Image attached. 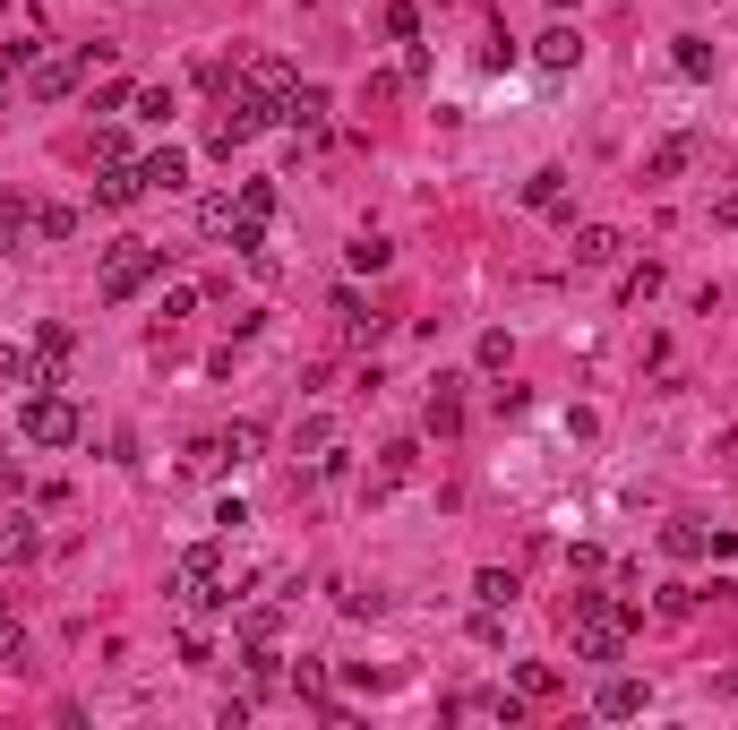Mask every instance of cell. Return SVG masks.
I'll return each instance as SVG.
<instances>
[{
  "label": "cell",
  "mask_w": 738,
  "mask_h": 730,
  "mask_svg": "<svg viewBox=\"0 0 738 730\" xmlns=\"http://www.w3.org/2000/svg\"><path fill=\"white\" fill-rule=\"evenodd\" d=\"M627 628H636V610H618L610 594H576V662H618Z\"/></svg>",
  "instance_id": "obj_1"
},
{
  "label": "cell",
  "mask_w": 738,
  "mask_h": 730,
  "mask_svg": "<svg viewBox=\"0 0 738 730\" xmlns=\"http://www.w3.org/2000/svg\"><path fill=\"white\" fill-rule=\"evenodd\" d=\"M155 275H163V250H155V241H112V250H103L95 293H103V301H129V293H146Z\"/></svg>",
  "instance_id": "obj_2"
},
{
  "label": "cell",
  "mask_w": 738,
  "mask_h": 730,
  "mask_svg": "<svg viewBox=\"0 0 738 730\" xmlns=\"http://www.w3.org/2000/svg\"><path fill=\"white\" fill-rule=\"evenodd\" d=\"M18 430H27V447H69V438H78V404H69L61 387H27Z\"/></svg>",
  "instance_id": "obj_3"
},
{
  "label": "cell",
  "mask_w": 738,
  "mask_h": 730,
  "mask_svg": "<svg viewBox=\"0 0 738 730\" xmlns=\"http://www.w3.org/2000/svg\"><path fill=\"white\" fill-rule=\"evenodd\" d=\"M172 594H181V610H215V601H232L224 594V550L198 541L190 559H181V576H172Z\"/></svg>",
  "instance_id": "obj_4"
},
{
  "label": "cell",
  "mask_w": 738,
  "mask_h": 730,
  "mask_svg": "<svg viewBox=\"0 0 738 730\" xmlns=\"http://www.w3.org/2000/svg\"><path fill=\"white\" fill-rule=\"evenodd\" d=\"M69 344H78V335H69V327H43V335H34L27 387H61V369H69Z\"/></svg>",
  "instance_id": "obj_5"
},
{
  "label": "cell",
  "mask_w": 738,
  "mask_h": 730,
  "mask_svg": "<svg viewBox=\"0 0 738 730\" xmlns=\"http://www.w3.org/2000/svg\"><path fill=\"white\" fill-rule=\"evenodd\" d=\"M241 87H250L257 103H275V112H284V95L301 87V78H292V61H275V52H257V61L241 69Z\"/></svg>",
  "instance_id": "obj_6"
},
{
  "label": "cell",
  "mask_w": 738,
  "mask_h": 730,
  "mask_svg": "<svg viewBox=\"0 0 738 730\" xmlns=\"http://www.w3.org/2000/svg\"><path fill=\"white\" fill-rule=\"evenodd\" d=\"M78 69H87V61H43V52H34V61H27V95L34 103H61L69 87H78Z\"/></svg>",
  "instance_id": "obj_7"
},
{
  "label": "cell",
  "mask_w": 738,
  "mask_h": 730,
  "mask_svg": "<svg viewBox=\"0 0 738 730\" xmlns=\"http://www.w3.org/2000/svg\"><path fill=\"white\" fill-rule=\"evenodd\" d=\"M275 121H284V130H301V138H319V130H326V87H292Z\"/></svg>",
  "instance_id": "obj_8"
},
{
  "label": "cell",
  "mask_w": 738,
  "mask_h": 730,
  "mask_svg": "<svg viewBox=\"0 0 738 730\" xmlns=\"http://www.w3.org/2000/svg\"><path fill=\"white\" fill-rule=\"evenodd\" d=\"M593 713H601V722H636V713H644V679H601Z\"/></svg>",
  "instance_id": "obj_9"
},
{
  "label": "cell",
  "mask_w": 738,
  "mask_h": 730,
  "mask_svg": "<svg viewBox=\"0 0 738 730\" xmlns=\"http://www.w3.org/2000/svg\"><path fill=\"white\" fill-rule=\"evenodd\" d=\"M232 224H257V233H266V224H275V181H241V199H232ZM224 224V233H232Z\"/></svg>",
  "instance_id": "obj_10"
},
{
  "label": "cell",
  "mask_w": 738,
  "mask_h": 730,
  "mask_svg": "<svg viewBox=\"0 0 738 730\" xmlns=\"http://www.w3.org/2000/svg\"><path fill=\"white\" fill-rule=\"evenodd\" d=\"M95 199H103V206H138V199H146V172H138V164H103Z\"/></svg>",
  "instance_id": "obj_11"
},
{
  "label": "cell",
  "mask_w": 738,
  "mask_h": 730,
  "mask_svg": "<svg viewBox=\"0 0 738 730\" xmlns=\"http://www.w3.org/2000/svg\"><path fill=\"white\" fill-rule=\"evenodd\" d=\"M138 172H146V190H190V155H181V146H155Z\"/></svg>",
  "instance_id": "obj_12"
},
{
  "label": "cell",
  "mask_w": 738,
  "mask_h": 730,
  "mask_svg": "<svg viewBox=\"0 0 738 730\" xmlns=\"http://www.w3.org/2000/svg\"><path fill=\"white\" fill-rule=\"evenodd\" d=\"M455 387H464V378H438V387H429V430L438 438L464 430V396H455Z\"/></svg>",
  "instance_id": "obj_13"
},
{
  "label": "cell",
  "mask_w": 738,
  "mask_h": 730,
  "mask_svg": "<svg viewBox=\"0 0 738 730\" xmlns=\"http://www.w3.org/2000/svg\"><path fill=\"white\" fill-rule=\"evenodd\" d=\"M687 155H696V138H661V146L644 155V181H678V172H687Z\"/></svg>",
  "instance_id": "obj_14"
},
{
  "label": "cell",
  "mask_w": 738,
  "mask_h": 730,
  "mask_svg": "<svg viewBox=\"0 0 738 730\" xmlns=\"http://www.w3.org/2000/svg\"><path fill=\"white\" fill-rule=\"evenodd\" d=\"M257 447H266V430H257V422H232V430H215V456H224V465H250Z\"/></svg>",
  "instance_id": "obj_15"
},
{
  "label": "cell",
  "mask_w": 738,
  "mask_h": 730,
  "mask_svg": "<svg viewBox=\"0 0 738 730\" xmlns=\"http://www.w3.org/2000/svg\"><path fill=\"white\" fill-rule=\"evenodd\" d=\"M241 662H250V688H257V697H275V688H284V653H275V645H250Z\"/></svg>",
  "instance_id": "obj_16"
},
{
  "label": "cell",
  "mask_w": 738,
  "mask_h": 730,
  "mask_svg": "<svg viewBox=\"0 0 738 730\" xmlns=\"http://www.w3.org/2000/svg\"><path fill=\"white\" fill-rule=\"evenodd\" d=\"M34 550H43V533H34L27 516H9V533H0V567H27Z\"/></svg>",
  "instance_id": "obj_17"
},
{
  "label": "cell",
  "mask_w": 738,
  "mask_h": 730,
  "mask_svg": "<svg viewBox=\"0 0 738 730\" xmlns=\"http://www.w3.org/2000/svg\"><path fill=\"white\" fill-rule=\"evenodd\" d=\"M661 550H670V559H705V550H712V533L678 516V525H661Z\"/></svg>",
  "instance_id": "obj_18"
},
{
  "label": "cell",
  "mask_w": 738,
  "mask_h": 730,
  "mask_svg": "<svg viewBox=\"0 0 738 730\" xmlns=\"http://www.w3.org/2000/svg\"><path fill=\"white\" fill-rule=\"evenodd\" d=\"M576 52H584V43H576V27H549L542 43H533V61H542V69H576Z\"/></svg>",
  "instance_id": "obj_19"
},
{
  "label": "cell",
  "mask_w": 738,
  "mask_h": 730,
  "mask_svg": "<svg viewBox=\"0 0 738 730\" xmlns=\"http://www.w3.org/2000/svg\"><path fill=\"white\" fill-rule=\"evenodd\" d=\"M618 258V233H610V224H584V233H576V266H610Z\"/></svg>",
  "instance_id": "obj_20"
},
{
  "label": "cell",
  "mask_w": 738,
  "mask_h": 730,
  "mask_svg": "<svg viewBox=\"0 0 738 730\" xmlns=\"http://www.w3.org/2000/svg\"><path fill=\"white\" fill-rule=\"evenodd\" d=\"M473 601H482V610H507V601H515V576H507V567H482V576H473Z\"/></svg>",
  "instance_id": "obj_21"
},
{
  "label": "cell",
  "mask_w": 738,
  "mask_h": 730,
  "mask_svg": "<svg viewBox=\"0 0 738 730\" xmlns=\"http://www.w3.org/2000/svg\"><path fill=\"white\" fill-rule=\"evenodd\" d=\"M326 447H335V422H326V413H310V422L292 430V456H326Z\"/></svg>",
  "instance_id": "obj_22"
},
{
  "label": "cell",
  "mask_w": 738,
  "mask_h": 730,
  "mask_svg": "<svg viewBox=\"0 0 738 730\" xmlns=\"http://www.w3.org/2000/svg\"><path fill=\"white\" fill-rule=\"evenodd\" d=\"M558 199H567V172L558 164H542L533 181H524V206H558Z\"/></svg>",
  "instance_id": "obj_23"
},
{
  "label": "cell",
  "mask_w": 738,
  "mask_h": 730,
  "mask_svg": "<svg viewBox=\"0 0 738 730\" xmlns=\"http://www.w3.org/2000/svg\"><path fill=\"white\" fill-rule=\"evenodd\" d=\"M275 628H284V610H266V601L241 610V645H275Z\"/></svg>",
  "instance_id": "obj_24"
},
{
  "label": "cell",
  "mask_w": 738,
  "mask_h": 730,
  "mask_svg": "<svg viewBox=\"0 0 738 730\" xmlns=\"http://www.w3.org/2000/svg\"><path fill=\"white\" fill-rule=\"evenodd\" d=\"M335 318H344V335H353V344H361V335H378V318L361 310V293H335Z\"/></svg>",
  "instance_id": "obj_25"
},
{
  "label": "cell",
  "mask_w": 738,
  "mask_h": 730,
  "mask_svg": "<svg viewBox=\"0 0 738 730\" xmlns=\"http://www.w3.org/2000/svg\"><path fill=\"white\" fill-rule=\"evenodd\" d=\"M34 233H43V241H69V233H78V206H34Z\"/></svg>",
  "instance_id": "obj_26"
},
{
  "label": "cell",
  "mask_w": 738,
  "mask_h": 730,
  "mask_svg": "<svg viewBox=\"0 0 738 730\" xmlns=\"http://www.w3.org/2000/svg\"><path fill=\"white\" fill-rule=\"evenodd\" d=\"M129 112H138V121H172V87H138Z\"/></svg>",
  "instance_id": "obj_27"
},
{
  "label": "cell",
  "mask_w": 738,
  "mask_h": 730,
  "mask_svg": "<svg viewBox=\"0 0 738 730\" xmlns=\"http://www.w3.org/2000/svg\"><path fill=\"white\" fill-rule=\"evenodd\" d=\"M0 233L27 241V233H34V199H0Z\"/></svg>",
  "instance_id": "obj_28"
},
{
  "label": "cell",
  "mask_w": 738,
  "mask_h": 730,
  "mask_svg": "<svg viewBox=\"0 0 738 730\" xmlns=\"http://www.w3.org/2000/svg\"><path fill=\"white\" fill-rule=\"evenodd\" d=\"M27 662V636H18V619H9V601H0V670Z\"/></svg>",
  "instance_id": "obj_29"
},
{
  "label": "cell",
  "mask_w": 738,
  "mask_h": 730,
  "mask_svg": "<svg viewBox=\"0 0 738 730\" xmlns=\"http://www.w3.org/2000/svg\"><path fill=\"white\" fill-rule=\"evenodd\" d=\"M386 34H395V43H413V34H421V9H413V0H386Z\"/></svg>",
  "instance_id": "obj_30"
},
{
  "label": "cell",
  "mask_w": 738,
  "mask_h": 730,
  "mask_svg": "<svg viewBox=\"0 0 738 730\" xmlns=\"http://www.w3.org/2000/svg\"><path fill=\"white\" fill-rule=\"evenodd\" d=\"M678 69H687V78H712V52H705V34H678Z\"/></svg>",
  "instance_id": "obj_31"
},
{
  "label": "cell",
  "mask_w": 738,
  "mask_h": 730,
  "mask_svg": "<svg viewBox=\"0 0 738 730\" xmlns=\"http://www.w3.org/2000/svg\"><path fill=\"white\" fill-rule=\"evenodd\" d=\"M292 697H310V704H326V662H301V670H292Z\"/></svg>",
  "instance_id": "obj_32"
},
{
  "label": "cell",
  "mask_w": 738,
  "mask_h": 730,
  "mask_svg": "<svg viewBox=\"0 0 738 730\" xmlns=\"http://www.w3.org/2000/svg\"><path fill=\"white\" fill-rule=\"evenodd\" d=\"M515 362V344H507V327H489L482 335V369H489V378H498V369H507Z\"/></svg>",
  "instance_id": "obj_33"
},
{
  "label": "cell",
  "mask_w": 738,
  "mask_h": 730,
  "mask_svg": "<svg viewBox=\"0 0 738 730\" xmlns=\"http://www.w3.org/2000/svg\"><path fill=\"white\" fill-rule=\"evenodd\" d=\"M386 258H395V250H386V241H378V233H361V241H353V266H361V275H378V266H386Z\"/></svg>",
  "instance_id": "obj_34"
},
{
  "label": "cell",
  "mask_w": 738,
  "mask_h": 730,
  "mask_svg": "<svg viewBox=\"0 0 738 730\" xmlns=\"http://www.w3.org/2000/svg\"><path fill=\"white\" fill-rule=\"evenodd\" d=\"M413 456H421L413 438H395V447H386V473H378V481H404V473H413Z\"/></svg>",
  "instance_id": "obj_35"
},
{
  "label": "cell",
  "mask_w": 738,
  "mask_h": 730,
  "mask_svg": "<svg viewBox=\"0 0 738 730\" xmlns=\"http://www.w3.org/2000/svg\"><path fill=\"white\" fill-rule=\"evenodd\" d=\"M515 688H524V697H549V688H558V670H542V662H524V670H515Z\"/></svg>",
  "instance_id": "obj_36"
},
{
  "label": "cell",
  "mask_w": 738,
  "mask_h": 730,
  "mask_svg": "<svg viewBox=\"0 0 738 730\" xmlns=\"http://www.w3.org/2000/svg\"><path fill=\"white\" fill-rule=\"evenodd\" d=\"M0 378H27V353H18L9 335H0Z\"/></svg>",
  "instance_id": "obj_37"
},
{
  "label": "cell",
  "mask_w": 738,
  "mask_h": 730,
  "mask_svg": "<svg viewBox=\"0 0 738 730\" xmlns=\"http://www.w3.org/2000/svg\"><path fill=\"white\" fill-rule=\"evenodd\" d=\"M712 224H721V233H738V190H730L721 206H712Z\"/></svg>",
  "instance_id": "obj_38"
},
{
  "label": "cell",
  "mask_w": 738,
  "mask_h": 730,
  "mask_svg": "<svg viewBox=\"0 0 738 730\" xmlns=\"http://www.w3.org/2000/svg\"><path fill=\"white\" fill-rule=\"evenodd\" d=\"M721 697H730V704H738V670H721Z\"/></svg>",
  "instance_id": "obj_39"
},
{
  "label": "cell",
  "mask_w": 738,
  "mask_h": 730,
  "mask_svg": "<svg viewBox=\"0 0 738 730\" xmlns=\"http://www.w3.org/2000/svg\"><path fill=\"white\" fill-rule=\"evenodd\" d=\"M549 9H567V0H549Z\"/></svg>",
  "instance_id": "obj_40"
}]
</instances>
